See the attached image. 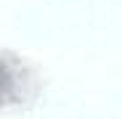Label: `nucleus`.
<instances>
[]
</instances>
